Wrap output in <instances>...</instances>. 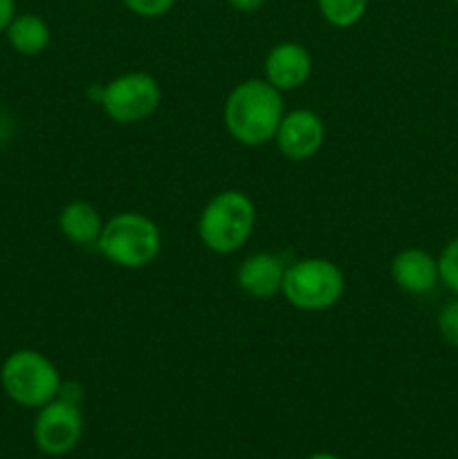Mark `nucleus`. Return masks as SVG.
I'll use <instances>...</instances> for the list:
<instances>
[{
	"label": "nucleus",
	"mask_w": 458,
	"mask_h": 459,
	"mask_svg": "<svg viewBox=\"0 0 458 459\" xmlns=\"http://www.w3.org/2000/svg\"><path fill=\"white\" fill-rule=\"evenodd\" d=\"M272 142L286 160L308 161L323 148L326 126H323V119L314 110L296 108V110L283 115Z\"/></svg>",
	"instance_id": "obj_8"
},
{
	"label": "nucleus",
	"mask_w": 458,
	"mask_h": 459,
	"mask_svg": "<svg viewBox=\"0 0 458 459\" xmlns=\"http://www.w3.org/2000/svg\"><path fill=\"white\" fill-rule=\"evenodd\" d=\"M283 115V92L265 79H247L233 85L225 99L223 126L241 146L260 148L272 142Z\"/></svg>",
	"instance_id": "obj_1"
},
{
	"label": "nucleus",
	"mask_w": 458,
	"mask_h": 459,
	"mask_svg": "<svg viewBox=\"0 0 458 459\" xmlns=\"http://www.w3.org/2000/svg\"><path fill=\"white\" fill-rule=\"evenodd\" d=\"M287 263L272 251H256L247 255L236 269V285L245 296L256 300H268L281 294L283 276Z\"/></svg>",
	"instance_id": "obj_10"
},
{
	"label": "nucleus",
	"mask_w": 458,
	"mask_h": 459,
	"mask_svg": "<svg viewBox=\"0 0 458 459\" xmlns=\"http://www.w3.org/2000/svg\"><path fill=\"white\" fill-rule=\"evenodd\" d=\"M313 76V56L308 48L296 40H283L268 52L263 63V79L278 92H295Z\"/></svg>",
	"instance_id": "obj_9"
},
{
	"label": "nucleus",
	"mask_w": 458,
	"mask_h": 459,
	"mask_svg": "<svg viewBox=\"0 0 458 459\" xmlns=\"http://www.w3.org/2000/svg\"><path fill=\"white\" fill-rule=\"evenodd\" d=\"M16 13V0H0V34H4V30H7V25Z\"/></svg>",
	"instance_id": "obj_18"
},
{
	"label": "nucleus",
	"mask_w": 458,
	"mask_h": 459,
	"mask_svg": "<svg viewBox=\"0 0 458 459\" xmlns=\"http://www.w3.org/2000/svg\"><path fill=\"white\" fill-rule=\"evenodd\" d=\"M121 3L139 18H162L175 7L178 0H121Z\"/></svg>",
	"instance_id": "obj_17"
},
{
	"label": "nucleus",
	"mask_w": 458,
	"mask_h": 459,
	"mask_svg": "<svg viewBox=\"0 0 458 459\" xmlns=\"http://www.w3.org/2000/svg\"><path fill=\"white\" fill-rule=\"evenodd\" d=\"M227 4L233 9V12L256 13L260 7H263L265 0H227Z\"/></svg>",
	"instance_id": "obj_19"
},
{
	"label": "nucleus",
	"mask_w": 458,
	"mask_h": 459,
	"mask_svg": "<svg viewBox=\"0 0 458 459\" xmlns=\"http://www.w3.org/2000/svg\"><path fill=\"white\" fill-rule=\"evenodd\" d=\"M256 229V204L245 191L227 188L202 206L198 215V238L216 255L238 254Z\"/></svg>",
	"instance_id": "obj_2"
},
{
	"label": "nucleus",
	"mask_w": 458,
	"mask_h": 459,
	"mask_svg": "<svg viewBox=\"0 0 458 459\" xmlns=\"http://www.w3.org/2000/svg\"><path fill=\"white\" fill-rule=\"evenodd\" d=\"M162 103V85L148 72H124L108 81L99 94V106L115 124L133 126L148 119Z\"/></svg>",
	"instance_id": "obj_6"
},
{
	"label": "nucleus",
	"mask_w": 458,
	"mask_h": 459,
	"mask_svg": "<svg viewBox=\"0 0 458 459\" xmlns=\"http://www.w3.org/2000/svg\"><path fill=\"white\" fill-rule=\"evenodd\" d=\"M4 39H7L9 48L21 56H39L52 43V30L43 16L22 12L12 18L4 30Z\"/></svg>",
	"instance_id": "obj_13"
},
{
	"label": "nucleus",
	"mask_w": 458,
	"mask_h": 459,
	"mask_svg": "<svg viewBox=\"0 0 458 459\" xmlns=\"http://www.w3.org/2000/svg\"><path fill=\"white\" fill-rule=\"evenodd\" d=\"M440 282L458 296V236L443 247L438 255Z\"/></svg>",
	"instance_id": "obj_15"
},
{
	"label": "nucleus",
	"mask_w": 458,
	"mask_h": 459,
	"mask_svg": "<svg viewBox=\"0 0 458 459\" xmlns=\"http://www.w3.org/2000/svg\"><path fill=\"white\" fill-rule=\"evenodd\" d=\"M389 273L395 287L411 296L429 294L440 282L438 258H434L429 251L420 249V247L400 249L391 258Z\"/></svg>",
	"instance_id": "obj_11"
},
{
	"label": "nucleus",
	"mask_w": 458,
	"mask_h": 459,
	"mask_svg": "<svg viewBox=\"0 0 458 459\" xmlns=\"http://www.w3.org/2000/svg\"><path fill=\"white\" fill-rule=\"evenodd\" d=\"M304 459H341V457H337L335 453L319 451V453H313V455H308V457H304Z\"/></svg>",
	"instance_id": "obj_20"
},
{
	"label": "nucleus",
	"mask_w": 458,
	"mask_h": 459,
	"mask_svg": "<svg viewBox=\"0 0 458 459\" xmlns=\"http://www.w3.org/2000/svg\"><path fill=\"white\" fill-rule=\"evenodd\" d=\"M97 251L119 269L151 267L162 251V231L157 222L139 211H121L103 222Z\"/></svg>",
	"instance_id": "obj_3"
},
{
	"label": "nucleus",
	"mask_w": 458,
	"mask_h": 459,
	"mask_svg": "<svg viewBox=\"0 0 458 459\" xmlns=\"http://www.w3.org/2000/svg\"><path fill=\"white\" fill-rule=\"evenodd\" d=\"M323 21L337 30L355 27L368 12V0H317Z\"/></svg>",
	"instance_id": "obj_14"
},
{
	"label": "nucleus",
	"mask_w": 458,
	"mask_h": 459,
	"mask_svg": "<svg viewBox=\"0 0 458 459\" xmlns=\"http://www.w3.org/2000/svg\"><path fill=\"white\" fill-rule=\"evenodd\" d=\"M84 437V415L70 399L57 397L36 411L31 439L48 457H66L79 446Z\"/></svg>",
	"instance_id": "obj_7"
},
{
	"label": "nucleus",
	"mask_w": 458,
	"mask_h": 459,
	"mask_svg": "<svg viewBox=\"0 0 458 459\" xmlns=\"http://www.w3.org/2000/svg\"><path fill=\"white\" fill-rule=\"evenodd\" d=\"M452 3H456V4H458V0H452Z\"/></svg>",
	"instance_id": "obj_21"
},
{
	"label": "nucleus",
	"mask_w": 458,
	"mask_h": 459,
	"mask_svg": "<svg viewBox=\"0 0 458 459\" xmlns=\"http://www.w3.org/2000/svg\"><path fill=\"white\" fill-rule=\"evenodd\" d=\"M0 388L16 406L39 411L61 394V372L39 350H13L0 366Z\"/></svg>",
	"instance_id": "obj_4"
},
{
	"label": "nucleus",
	"mask_w": 458,
	"mask_h": 459,
	"mask_svg": "<svg viewBox=\"0 0 458 459\" xmlns=\"http://www.w3.org/2000/svg\"><path fill=\"white\" fill-rule=\"evenodd\" d=\"M58 231L66 240L79 247H94L106 220L101 218L99 209L85 200H72L58 211Z\"/></svg>",
	"instance_id": "obj_12"
},
{
	"label": "nucleus",
	"mask_w": 458,
	"mask_h": 459,
	"mask_svg": "<svg viewBox=\"0 0 458 459\" xmlns=\"http://www.w3.org/2000/svg\"><path fill=\"white\" fill-rule=\"evenodd\" d=\"M436 325H438V334L443 336L445 343L458 350V296L440 307Z\"/></svg>",
	"instance_id": "obj_16"
},
{
	"label": "nucleus",
	"mask_w": 458,
	"mask_h": 459,
	"mask_svg": "<svg viewBox=\"0 0 458 459\" xmlns=\"http://www.w3.org/2000/svg\"><path fill=\"white\" fill-rule=\"evenodd\" d=\"M346 291L339 264L319 255L287 263L281 294L299 312H326L335 307Z\"/></svg>",
	"instance_id": "obj_5"
}]
</instances>
